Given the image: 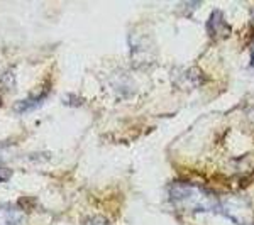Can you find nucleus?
Returning <instances> with one entry per match:
<instances>
[{"mask_svg": "<svg viewBox=\"0 0 254 225\" xmlns=\"http://www.w3.org/2000/svg\"><path fill=\"white\" fill-rule=\"evenodd\" d=\"M168 196L176 208L190 214L219 212L220 208V200L214 191L190 181H173L168 188Z\"/></svg>", "mask_w": 254, "mask_h": 225, "instance_id": "f257e3e1", "label": "nucleus"}, {"mask_svg": "<svg viewBox=\"0 0 254 225\" xmlns=\"http://www.w3.org/2000/svg\"><path fill=\"white\" fill-rule=\"evenodd\" d=\"M220 214L227 215L239 225H251L253 224V212L248 203L241 198H231L225 203H220Z\"/></svg>", "mask_w": 254, "mask_h": 225, "instance_id": "f03ea898", "label": "nucleus"}, {"mask_svg": "<svg viewBox=\"0 0 254 225\" xmlns=\"http://www.w3.org/2000/svg\"><path fill=\"white\" fill-rule=\"evenodd\" d=\"M207 31L212 39L220 41V39L229 38V34H231V26L225 22L222 12H219V10L212 12L210 19H208V22H207Z\"/></svg>", "mask_w": 254, "mask_h": 225, "instance_id": "7ed1b4c3", "label": "nucleus"}, {"mask_svg": "<svg viewBox=\"0 0 254 225\" xmlns=\"http://www.w3.org/2000/svg\"><path fill=\"white\" fill-rule=\"evenodd\" d=\"M48 93H49V87H46L44 90H41L39 93H34V95L24 98V100L17 102V105H15V110H17L19 113H27V112H32V110L39 109V105L48 98Z\"/></svg>", "mask_w": 254, "mask_h": 225, "instance_id": "20e7f679", "label": "nucleus"}, {"mask_svg": "<svg viewBox=\"0 0 254 225\" xmlns=\"http://www.w3.org/2000/svg\"><path fill=\"white\" fill-rule=\"evenodd\" d=\"M0 225H26V215L12 205H0Z\"/></svg>", "mask_w": 254, "mask_h": 225, "instance_id": "39448f33", "label": "nucleus"}, {"mask_svg": "<svg viewBox=\"0 0 254 225\" xmlns=\"http://www.w3.org/2000/svg\"><path fill=\"white\" fill-rule=\"evenodd\" d=\"M81 225H110V224L104 217H88V219H85L81 222Z\"/></svg>", "mask_w": 254, "mask_h": 225, "instance_id": "423d86ee", "label": "nucleus"}, {"mask_svg": "<svg viewBox=\"0 0 254 225\" xmlns=\"http://www.w3.org/2000/svg\"><path fill=\"white\" fill-rule=\"evenodd\" d=\"M10 176H12V169H9V168H5V166H0V183L10 179Z\"/></svg>", "mask_w": 254, "mask_h": 225, "instance_id": "0eeeda50", "label": "nucleus"}, {"mask_svg": "<svg viewBox=\"0 0 254 225\" xmlns=\"http://www.w3.org/2000/svg\"><path fill=\"white\" fill-rule=\"evenodd\" d=\"M7 146H9V142H7V141L0 142V154H2V153H3V151H5V147H7Z\"/></svg>", "mask_w": 254, "mask_h": 225, "instance_id": "6e6552de", "label": "nucleus"}, {"mask_svg": "<svg viewBox=\"0 0 254 225\" xmlns=\"http://www.w3.org/2000/svg\"><path fill=\"white\" fill-rule=\"evenodd\" d=\"M251 56H253V61H251V64L254 66V43L251 44Z\"/></svg>", "mask_w": 254, "mask_h": 225, "instance_id": "1a4fd4ad", "label": "nucleus"}]
</instances>
